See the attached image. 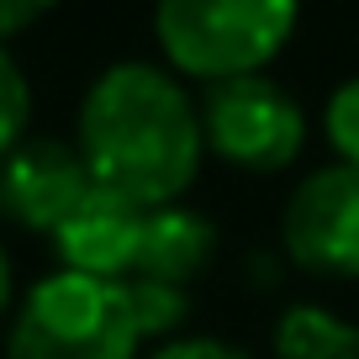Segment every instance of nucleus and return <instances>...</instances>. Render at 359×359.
Here are the masks:
<instances>
[{
  "label": "nucleus",
  "instance_id": "4468645a",
  "mask_svg": "<svg viewBox=\"0 0 359 359\" xmlns=\"http://www.w3.org/2000/svg\"><path fill=\"white\" fill-rule=\"evenodd\" d=\"M16 296H22V285H16V259H11V243H6V227H0V327L11 317Z\"/></svg>",
  "mask_w": 359,
  "mask_h": 359
},
{
  "label": "nucleus",
  "instance_id": "423d86ee",
  "mask_svg": "<svg viewBox=\"0 0 359 359\" xmlns=\"http://www.w3.org/2000/svg\"><path fill=\"white\" fill-rule=\"evenodd\" d=\"M90 191H95V180H90L74 137L32 133L22 148L0 158V227H16L48 243Z\"/></svg>",
  "mask_w": 359,
  "mask_h": 359
},
{
  "label": "nucleus",
  "instance_id": "7ed1b4c3",
  "mask_svg": "<svg viewBox=\"0 0 359 359\" xmlns=\"http://www.w3.org/2000/svg\"><path fill=\"white\" fill-rule=\"evenodd\" d=\"M302 27V0H154L158 64L185 85L269 74Z\"/></svg>",
  "mask_w": 359,
  "mask_h": 359
},
{
  "label": "nucleus",
  "instance_id": "1a4fd4ad",
  "mask_svg": "<svg viewBox=\"0 0 359 359\" xmlns=\"http://www.w3.org/2000/svg\"><path fill=\"white\" fill-rule=\"evenodd\" d=\"M269 359H359V317L323 296H291L269 317Z\"/></svg>",
  "mask_w": 359,
  "mask_h": 359
},
{
  "label": "nucleus",
  "instance_id": "ddd939ff",
  "mask_svg": "<svg viewBox=\"0 0 359 359\" xmlns=\"http://www.w3.org/2000/svg\"><path fill=\"white\" fill-rule=\"evenodd\" d=\"M58 0H0V43H11V37L32 32L48 11H53Z\"/></svg>",
  "mask_w": 359,
  "mask_h": 359
},
{
  "label": "nucleus",
  "instance_id": "f8f14e48",
  "mask_svg": "<svg viewBox=\"0 0 359 359\" xmlns=\"http://www.w3.org/2000/svg\"><path fill=\"white\" fill-rule=\"evenodd\" d=\"M143 359H259L254 348H243L238 338H222V333H196V327H185V333L164 338V344H154Z\"/></svg>",
  "mask_w": 359,
  "mask_h": 359
},
{
  "label": "nucleus",
  "instance_id": "0eeeda50",
  "mask_svg": "<svg viewBox=\"0 0 359 359\" xmlns=\"http://www.w3.org/2000/svg\"><path fill=\"white\" fill-rule=\"evenodd\" d=\"M143 233H148V206L122 201L95 185L69 212V222L48 238V254L58 269H79L95 280H133L137 259H143Z\"/></svg>",
  "mask_w": 359,
  "mask_h": 359
},
{
  "label": "nucleus",
  "instance_id": "6e6552de",
  "mask_svg": "<svg viewBox=\"0 0 359 359\" xmlns=\"http://www.w3.org/2000/svg\"><path fill=\"white\" fill-rule=\"evenodd\" d=\"M217 254H222V233H217V222L201 206H191V201L154 206L133 280H164V285H180V291H196L212 275Z\"/></svg>",
  "mask_w": 359,
  "mask_h": 359
},
{
  "label": "nucleus",
  "instance_id": "9b49d317",
  "mask_svg": "<svg viewBox=\"0 0 359 359\" xmlns=\"http://www.w3.org/2000/svg\"><path fill=\"white\" fill-rule=\"evenodd\" d=\"M317 127H323L327 154H333L338 164H354V169H359V74L338 79V85L327 90Z\"/></svg>",
  "mask_w": 359,
  "mask_h": 359
},
{
  "label": "nucleus",
  "instance_id": "39448f33",
  "mask_svg": "<svg viewBox=\"0 0 359 359\" xmlns=\"http://www.w3.org/2000/svg\"><path fill=\"white\" fill-rule=\"evenodd\" d=\"M280 259L317 285H359V169L327 164L296 175L275 222Z\"/></svg>",
  "mask_w": 359,
  "mask_h": 359
},
{
  "label": "nucleus",
  "instance_id": "f03ea898",
  "mask_svg": "<svg viewBox=\"0 0 359 359\" xmlns=\"http://www.w3.org/2000/svg\"><path fill=\"white\" fill-rule=\"evenodd\" d=\"M148 333L127 280L43 269L0 327V359H143Z\"/></svg>",
  "mask_w": 359,
  "mask_h": 359
},
{
  "label": "nucleus",
  "instance_id": "f257e3e1",
  "mask_svg": "<svg viewBox=\"0 0 359 359\" xmlns=\"http://www.w3.org/2000/svg\"><path fill=\"white\" fill-rule=\"evenodd\" d=\"M74 148L101 191L137 206L191 201L206 169L201 95L154 58H116L85 85Z\"/></svg>",
  "mask_w": 359,
  "mask_h": 359
},
{
  "label": "nucleus",
  "instance_id": "20e7f679",
  "mask_svg": "<svg viewBox=\"0 0 359 359\" xmlns=\"http://www.w3.org/2000/svg\"><path fill=\"white\" fill-rule=\"evenodd\" d=\"M206 158L233 175H291L312 143V116L275 74H248L201 90Z\"/></svg>",
  "mask_w": 359,
  "mask_h": 359
},
{
  "label": "nucleus",
  "instance_id": "9d476101",
  "mask_svg": "<svg viewBox=\"0 0 359 359\" xmlns=\"http://www.w3.org/2000/svg\"><path fill=\"white\" fill-rule=\"evenodd\" d=\"M32 79H27L22 58L11 53V43H0V158L32 137Z\"/></svg>",
  "mask_w": 359,
  "mask_h": 359
}]
</instances>
